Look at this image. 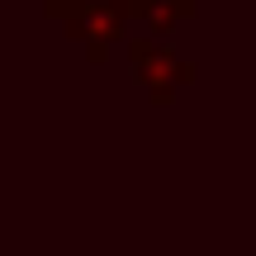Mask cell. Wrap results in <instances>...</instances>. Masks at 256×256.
<instances>
[{
	"label": "cell",
	"mask_w": 256,
	"mask_h": 256,
	"mask_svg": "<svg viewBox=\"0 0 256 256\" xmlns=\"http://www.w3.org/2000/svg\"><path fill=\"white\" fill-rule=\"evenodd\" d=\"M133 76L152 90V100L166 104L176 95V86L194 81V66L180 62V57H171V48H166L162 38L147 34V38H138V43H133Z\"/></svg>",
	"instance_id": "6da1fadb"
},
{
	"label": "cell",
	"mask_w": 256,
	"mask_h": 256,
	"mask_svg": "<svg viewBox=\"0 0 256 256\" xmlns=\"http://www.w3.org/2000/svg\"><path fill=\"white\" fill-rule=\"evenodd\" d=\"M66 24H72V38L86 43V52H90L95 62H104V57L114 52V43L124 38V28H128V5H119V0H90V5H86L81 14H72Z\"/></svg>",
	"instance_id": "7a4b0ae2"
},
{
	"label": "cell",
	"mask_w": 256,
	"mask_h": 256,
	"mask_svg": "<svg viewBox=\"0 0 256 256\" xmlns=\"http://www.w3.org/2000/svg\"><path fill=\"white\" fill-rule=\"evenodd\" d=\"M124 5H128V19H142V28L156 38H166L176 28V19L185 14L176 0H124Z\"/></svg>",
	"instance_id": "3957f363"
},
{
	"label": "cell",
	"mask_w": 256,
	"mask_h": 256,
	"mask_svg": "<svg viewBox=\"0 0 256 256\" xmlns=\"http://www.w3.org/2000/svg\"><path fill=\"white\" fill-rule=\"evenodd\" d=\"M43 5H48V14H52V19H72V14H81L90 0H43Z\"/></svg>",
	"instance_id": "277c9868"
}]
</instances>
